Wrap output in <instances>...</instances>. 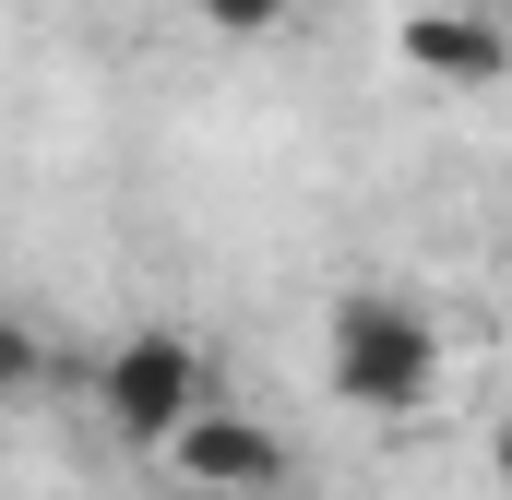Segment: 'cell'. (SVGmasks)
Returning a JSON list of instances; mask_svg holds the SVG:
<instances>
[{"mask_svg":"<svg viewBox=\"0 0 512 500\" xmlns=\"http://www.w3.org/2000/svg\"><path fill=\"white\" fill-rule=\"evenodd\" d=\"M489 465H501V477H512V417H501V441H489Z\"/></svg>","mask_w":512,"mask_h":500,"instance_id":"52a82bcc","label":"cell"},{"mask_svg":"<svg viewBox=\"0 0 512 500\" xmlns=\"http://www.w3.org/2000/svg\"><path fill=\"white\" fill-rule=\"evenodd\" d=\"M286 12H298V0H203V24H215V36H274Z\"/></svg>","mask_w":512,"mask_h":500,"instance_id":"5b68a950","label":"cell"},{"mask_svg":"<svg viewBox=\"0 0 512 500\" xmlns=\"http://www.w3.org/2000/svg\"><path fill=\"white\" fill-rule=\"evenodd\" d=\"M167 465H179L203 500H262L274 477H286V441H274L262 417H239V405H203V417L167 441Z\"/></svg>","mask_w":512,"mask_h":500,"instance_id":"3957f363","label":"cell"},{"mask_svg":"<svg viewBox=\"0 0 512 500\" xmlns=\"http://www.w3.org/2000/svg\"><path fill=\"white\" fill-rule=\"evenodd\" d=\"M322 370H334V393H346L358 417H417L429 381H441V334H429L417 298L358 286V298H334V322H322Z\"/></svg>","mask_w":512,"mask_h":500,"instance_id":"6da1fadb","label":"cell"},{"mask_svg":"<svg viewBox=\"0 0 512 500\" xmlns=\"http://www.w3.org/2000/svg\"><path fill=\"white\" fill-rule=\"evenodd\" d=\"M393 48H405L429 84H501V72H512V36L489 24V12H405Z\"/></svg>","mask_w":512,"mask_h":500,"instance_id":"277c9868","label":"cell"},{"mask_svg":"<svg viewBox=\"0 0 512 500\" xmlns=\"http://www.w3.org/2000/svg\"><path fill=\"white\" fill-rule=\"evenodd\" d=\"M12 381H36V334H24V322H0V393H12Z\"/></svg>","mask_w":512,"mask_h":500,"instance_id":"8992f818","label":"cell"},{"mask_svg":"<svg viewBox=\"0 0 512 500\" xmlns=\"http://www.w3.org/2000/svg\"><path fill=\"white\" fill-rule=\"evenodd\" d=\"M215 393H203V346L191 334H131L120 358H108V417H120V441H179L191 417H203Z\"/></svg>","mask_w":512,"mask_h":500,"instance_id":"7a4b0ae2","label":"cell"}]
</instances>
